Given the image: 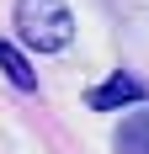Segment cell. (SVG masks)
<instances>
[{"instance_id":"1","label":"cell","mask_w":149,"mask_h":154,"mask_svg":"<svg viewBox=\"0 0 149 154\" xmlns=\"http://www.w3.org/2000/svg\"><path fill=\"white\" fill-rule=\"evenodd\" d=\"M11 21H16V37L37 53H64L74 43V11L64 0H16Z\"/></svg>"},{"instance_id":"2","label":"cell","mask_w":149,"mask_h":154,"mask_svg":"<svg viewBox=\"0 0 149 154\" xmlns=\"http://www.w3.org/2000/svg\"><path fill=\"white\" fill-rule=\"evenodd\" d=\"M144 101H149V91H144V80H138L133 69H112L101 85L85 91L90 112H122V106H144Z\"/></svg>"},{"instance_id":"3","label":"cell","mask_w":149,"mask_h":154,"mask_svg":"<svg viewBox=\"0 0 149 154\" xmlns=\"http://www.w3.org/2000/svg\"><path fill=\"white\" fill-rule=\"evenodd\" d=\"M0 69H5V80H11L21 96L37 91V75H32V64L21 59V48H16V43H0Z\"/></svg>"},{"instance_id":"4","label":"cell","mask_w":149,"mask_h":154,"mask_svg":"<svg viewBox=\"0 0 149 154\" xmlns=\"http://www.w3.org/2000/svg\"><path fill=\"white\" fill-rule=\"evenodd\" d=\"M117 154H149V112H133L117 128Z\"/></svg>"}]
</instances>
